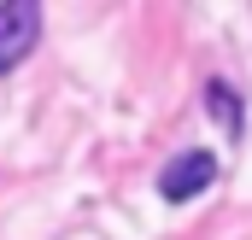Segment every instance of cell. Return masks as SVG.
<instances>
[{
	"mask_svg": "<svg viewBox=\"0 0 252 240\" xmlns=\"http://www.w3.org/2000/svg\"><path fill=\"white\" fill-rule=\"evenodd\" d=\"M211 181H217V152L193 147V152H176V158L158 170V199H164V205H188V199H199Z\"/></svg>",
	"mask_w": 252,
	"mask_h": 240,
	"instance_id": "6da1fadb",
	"label": "cell"
},
{
	"mask_svg": "<svg viewBox=\"0 0 252 240\" xmlns=\"http://www.w3.org/2000/svg\"><path fill=\"white\" fill-rule=\"evenodd\" d=\"M35 41H41V6L35 0H6L0 6V76L30 59Z\"/></svg>",
	"mask_w": 252,
	"mask_h": 240,
	"instance_id": "7a4b0ae2",
	"label": "cell"
},
{
	"mask_svg": "<svg viewBox=\"0 0 252 240\" xmlns=\"http://www.w3.org/2000/svg\"><path fill=\"white\" fill-rule=\"evenodd\" d=\"M205 106H211V118L223 123L229 135H241V123H247V106H241V94H229V82H223V76H211V82H205Z\"/></svg>",
	"mask_w": 252,
	"mask_h": 240,
	"instance_id": "3957f363",
	"label": "cell"
}]
</instances>
